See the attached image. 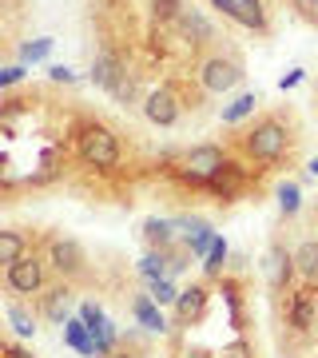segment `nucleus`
I'll return each instance as SVG.
<instances>
[{
    "label": "nucleus",
    "mask_w": 318,
    "mask_h": 358,
    "mask_svg": "<svg viewBox=\"0 0 318 358\" xmlns=\"http://www.w3.org/2000/svg\"><path fill=\"white\" fill-rule=\"evenodd\" d=\"M48 263H52V271H56V275H64V279H80V275L88 271L84 247H80L76 239H52Z\"/></svg>",
    "instance_id": "obj_4"
},
{
    "label": "nucleus",
    "mask_w": 318,
    "mask_h": 358,
    "mask_svg": "<svg viewBox=\"0 0 318 358\" xmlns=\"http://www.w3.org/2000/svg\"><path fill=\"white\" fill-rule=\"evenodd\" d=\"M298 271V263H294V255H287L282 247H270V255H267V279L275 291H282L287 282H291V275Z\"/></svg>",
    "instance_id": "obj_13"
},
{
    "label": "nucleus",
    "mask_w": 318,
    "mask_h": 358,
    "mask_svg": "<svg viewBox=\"0 0 318 358\" xmlns=\"http://www.w3.org/2000/svg\"><path fill=\"white\" fill-rule=\"evenodd\" d=\"M64 338H68V346H76L80 355H96V338H92L88 322L84 319H68L64 322Z\"/></svg>",
    "instance_id": "obj_15"
},
{
    "label": "nucleus",
    "mask_w": 318,
    "mask_h": 358,
    "mask_svg": "<svg viewBox=\"0 0 318 358\" xmlns=\"http://www.w3.org/2000/svg\"><path fill=\"white\" fill-rule=\"evenodd\" d=\"M8 322H13V331L20 334V338H32V334H36V319H32L20 303H13V307H8Z\"/></svg>",
    "instance_id": "obj_22"
},
{
    "label": "nucleus",
    "mask_w": 318,
    "mask_h": 358,
    "mask_svg": "<svg viewBox=\"0 0 318 358\" xmlns=\"http://www.w3.org/2000/svg\"><path fill=\"white\" fill-rule=\"evenodd\" d=\"M80 159L88 167H100V171H108V167L120 164V140H115L112 131L103 128V124H88V128L80 131Z\"/></svg>",
    "instance_id": "obj_2"
},
{
    "label": "nucleus",
    "mask_w": 318,
    "mask_h": 358,
    "mask_svg": "<svg viewBox=\"0 0 318 358\" xmlns=\"http://www.w3.org/2000/svg\"><path fill=\"white\" fill-rule=\"evenodd\" d=\"M52 44H56V40H52V36L28 40L24 48H20V60H28V64H36V60H44V56H48V52H52Z\"/></svg>",
    "instance_id": "obj_25"
},
{
    "label": "nucleus",
    "mask_w": 318,
    "mask_h": 358,
    "mask_svg": "<svg viewBox=\"0 0 318 358\" xmlns=\"http://www.w3.org/2000/svg\"><path fill=\"white\" fill-rule=\"evenodd\" d=\"M112 358H136V355H112Z\"/></svg>",
    "instance_id": "obj_39"
},
{
    "label": "nucleus",
    "mask_w": 318,
    "mask_h": 358,
    "mask_svg": "<svg viewBox=\"0 0 318 358\" xmlns=\"http://www.w3.org/2000/svg\"><path fill=\"white\" fill-rule=\"evenodd\" d=\"M223 358H251V355H247V346H243V343H235V346H231V350H227Z\"/></svg>",
    "instance_id": "obj_36"
},
{
    "label": "nucleus",
    "mask_w": 318,
    "mask_h": 358,
    "mask_svg": "<svg viewBox=\"0 0 318 358\" xmlns=\"http://www.w3.org/2000/svg\"><path fill=\"white\" fill-rule=\"evenodd\" d=\"M310 176H318V159H315V164H310Z\"/></svg>",
    "instance_id": "obj_38"
},
{
    "label": "nucleus",
    "mask_w": 318,
    "mask_h": 358,
    "mask_svg": "<svg viewBox=\"0 0 318 358\" xmlns=\"http://www.w3.org/2000/svg\"><path fill=\"white\" fill-rule=\"evenodd\" d=\"M143 115H147L152 124H159V128H171V124L179 120V96L171 88L147 92V100H143Z\"/></svg>",
    "instance_id": "obj_8"
},
{
    "label": "nucleus",
    "mask_w": 318,
    "mask_h": 358,
    "mask_svg": "<svg viewBox=\"0 0 318 358\" xmlns=\"http://www.w3.org/2000/svg\"><path fill=\"white\" fill-rule=\"evenodd\" d=\"M254 108H259V96H254V92H247V96H239L235 103H227V108H223V124H239L243 115H251Z\"/></svg>",
    "instance_id": "obj_21"
},
{
    "label": "nucleus",
    "mask_w": 318,
    "mask_h": 358,
    "mask_svg": "<svg viewBox=\"0 0 318 358\" xmlns=\"http://www.w3.org/2000/svg\"><path fill=\"white\" fill-rule=\"evenodd\" d=\"M155 307H159V303H155L152 294H140V299H136V307H131V310H136V319H140L143 327H147V331H167L164 315H159Z\"/></svg>",
    "instance_id": "obj_18"
},
{
    "label": "nucleus",
    "mask_w": 318,
    "mask_h": 358,
    "mask_svg": "<svg viewBox=\"0 0 318 358\" xmlns=\"http://www.w3.org/2000/svg\"><path fill=\"white\" fill-rule=\"evenodd\" d=\"M140 271H143V279L147 282H155V279H171V259L164 255V251H152V255L140 263Z\"/></svg>",
    "instance_id": "obj_20"
},
{
    "label": "nucleus",
    "mask_w": 318,
    "mask_h": 358,
    "mask_svg": "<svg viewBox=\"0 0 318 358\" xmlns=\"http://www.w3.org/2000/svg\"><path fill=\"white\" fill-rule=\"evenodd\" d=\"M179 32H183L187 44H211V40H215V28H211V20H207L199 8H183V16H179Z\"/></svg>",
    "instance_id": "obj_11"
},
{
    "label": "nucleus",
    "mask_w": 318,
    "mask_h": 358,
    "mask_svg": "<svg viewBox=\"0 0 318 358\" xmlns=\"http://www.w3.org/2000/svg\"><path fill=\"white\" fill-rule=\"evenodd\" d=\"M239 80H243V68L235 64V60H227V56H211V60H203V68H199V84H203L207 92H215V96L231 92Z\"/></svg>",
    "instance_id": "obj_5"
},
{
    "label": "nucleus",
    "mask_w": 318,
    "mask_h": 358,
    "mask_svg": "<svg viewBox=\"0 0 318 358\" xmlns=\"http://www.w3.org/2000/svg\"><path fill=\"white\" fill-rule=\"evenodd\" d=\"M223 263H227V243H223V239H215V247H211V255H207V275H219V271H223Z\"/></svg>",
    "instance_id": "obj_28"
},
{
    "label": "nucleus",
    "mask_w": 318,
    "mask_h": 358,
    "mask_svg": "<svg viewBox=\"0 0 318 358\" xmlns=\"http://www.w3.org/2000/svg\"><path fill=\"white\" fill-rule=\"evenodd\" d=\"M175 227L183 231L187 239H195L199 231H207V223H203V219H199V215H183V219H175Z\"/></svg>",
    "instance_id": "obj_30"
},
{
    "label": "nucleus",
    "mask_w": 318,
    "mask_h": 358,
    "mask_svg": "<svg viewBox=\"0 0 318 358\" xmlns=\"http://www.w3.org/2000/svg\"><path fill=\"white\" fill-rule=\"evenodd\" d=\"M294 263H298V275L310 282H318V239H306V243H298V251H294Z\"/></svg>",
    "instance_id": "obj_17"
},
{
    "label": "nucleus",
    "mask_w": 318,
    "mask_h": 358,
    "mask_svg": "<svg viewBox=\"0 0 318 358\" xmlns=\"http://www.w3.org/2000/svg\"><path fill=\"white\" fill-rule=\"evenodd\" d=\"M298 4V13L306 16V20H318V0H294Z\"/></svg>",
    "instance_id": "obj_34"
},
{
    "label": "nucleus",
    "mask_w": 318,
    "mask_h": 358,
    "mask_svg": "<svg viewBox=\"0 0 318 358\" xmlns=\"http://www.w3.org/2000/svg\"><path fill=\"white\" fill-rule=\"evenodd\" d=\"M124 60H120V56H115L112 48H103L100 56H96V60H92V84H96V88H108L112 92L115 84H120V80H124Z\"/></svg>",
    "instance_id": "obj_10"
},
{
    "label": "nucleus",
    "mask_w": 318,
    "mask_h": 358,
    "mask_svg": "<svg viewBox=\"0 0 318 358\" xmlns=\"http://www.w3.org/2000/svg\"><path fill=\"white\" fill-rule=\"evenodd\" d=\"M303 207V192H298V183H282L279 187V211L282 215H294Z\"/></svg>",
    "instance_id": "obj_24"
},
{
    "label": "nucleus",
    "mask_w": 318,
    "mask_h": 358,
    "mask_svg": "<svg viewBox=\"0 0 318 358\" xmlns=\"http://www.w3.org/2000/svg\"><path fill=\"white\" fill-rule=\"evenodd\" d=\"M16 259H24V235L20 231H0V263L13 267Z\"/></svg>",
    "instance_id": "obj_19"
},
{
    "label": "nucleus",
    "mask_w": 318,
    "mask_h": 358,
    "mask_svg": "<svg viewBox=\"0 0 318 358\" xmlns=\"http://www.w3.org/2000/svg\"><path fill=\"white\" fill-rule=\"evenodd\" d=\"M243 148H247V155H251V159H259V164H275V159H282V155H287L291 136H287V128H282V120L267 115V120H259V124L247 131Z\"/></svg>",
    "instance_id": "obj_1"
},
{
    "label": "nucleus",
    "mask_w": 318,
    "mask_h": 358,
    "mask_svg": "<svg viewBox=\"0 0 318 358\" xmlns=\"http://www.w3.org/2000/svg\"><path fill=\"white\" fill-rule=\"evenodd\" d=\"M152 299L159 303V307H164V303H175V299H179L175 282H171V279H155L152 282Z\"/></svg>",
    "instance_id": "obj_26"
},
{
    "label": "nucleus",
    "mask_w": 318,
    "mask_h": 358,
    "mask_svg": "<svg viewBox=\"0 0 318 358\" xmlns=\"http://www.w3.org/2000/svg\"><path fill=\"white\" fill-rule=\"evenodd\" d=\"M294 84H303V68H294L291 76H282V88H294Z\"/></svg>",
    "instance_id": "obj_35"
},
{
    "label": "nucleus",
    "mask_w": 318,
    "mask_h": 358,
    "mask_svg": "<svg viewBox=\"0 0 318 358\" xmlns=\"http://www.w3.org/2000/svg\"><path fill=\"white\" fill-rule=\"evenodd\" d=\"M80 319L88 322V331H92V334L100 331V327H108V319H103V310L96 307V303H84V307H80Z\"/></svg>",
    "instance_id": "obj_29"
},
{
    "label": "nucleus",
    "mask_w": 318,
    "mask_h": 358,
    "mask_svg": "<svg viewBox=\"0 0 318 358\" xmlns=\"http://www.w3.org/2000/svg\"><path fill=\"white\" fill-rule=\"evenodd\" d=\"M143 239L152 247H159V251L171 247V239H175V219H147L143 223Z\"/></svg>",
    "instance_id": "obj_16"
},
{
    "label": "nucleus",
    "mask_w": 318,
    "mask_h": 358,
    "mask_svg": "<svg viewBox=\"0 0 318 358\" xmlns=\"http://www.w3.org/2000/svg\"><path fill=\"white\" fill-rule=\"evenodd\" d=\"M44 319H52V322H68V310H72V291L68 287H52L48 294H44Z\"/></svg>",
    "instance_id": "obj_14"
},
{
    "label": "nucleus",
    "mask_w": 318,
    "mask_h": 358,
    "mask_svg": "<svg viewBox=\"0 0 318 358\" xmlns=\"http://www.w3.org/2000/svg\"><path fill=\"white\" fill-rule=\"evenodd\" d=\"M8 291L16 294H36L44 291V263H40L36 255H24V259H16L13 267H8Z\"/></svg>",
    "instance_id": "obj_6"
},
{
    "label": "nucleus",
    "mask_w": 318,
    "mask_h": 358,
    "mask_svg": "<svg viewBox=\"0 0 318 358\" xmlns=\"http://www.w3.org/2000/svg\"><path fill=\"white\" fill-rule=\"evenodd\" d=\"M223 16H231L235 24L254 28V32H267V8L263 0H211Z\"/></svg>",
    "instance_id": "obj_7"
},
{
    "label": "nucleus",
    "mask_w": 318,
    "mask_h": 358,
    "mask_svg": "<svg viewBox=\"0 0 318 358\" xmlns=\"http://www.w3.org/2000/svg\"><path fill=\"white\" fill-rule=\"evenodd\" d=\"M227 171V155L219 143H199V148H191L183 159H179V176L191 179V183H211L215 176Z\"/></svg>",
    "instance_id": "obj_3"
},
{
    "label": "nucleus",
    "mask_w": 318,
    "mask_h": 358,
    "mask_svg": "<svg viewBox=\"0 0 318 358\" xmlns=\"http://www.w3.org/2000/svg\"><path fill=\"white\" fill-rule=\"evenodd\" d=\"M48 76L56 80V84H72V80H76V72H72V68H64V64H52Z\"/></svg>",
    "instance_id": "obj_33"
},
{
    "label": "nucleus",
    "mask_w": 318,
    "mask_h": 358,
    "mask_svg": "<svg viewBox=\"0 0 318 358\" xmlns=\"http://www.w3.org/2000/svg\"><path fill=\"white\" fill-rule=\"evenodd\" d=\"M203 307H207V287H203V282H191V287L179 291V299H175L179 322H195L199 315H203Z\"/></svg>",
    "instance_id": "obj_12"
},
{
    "label": "nucleus",
    "mask_w": 318,
    "mask_h": 358,
    "mask_svg": "<svg viewBox=\"0 0 318 358\" xmlns=\"http://www.w3.org/2000/svg\"><path fill=\"white\" fill-rule=\"evenodd\" d=\"M215 231L207 227V231H199V235H195V239H187V247H191V255H211V247H215Z\"/></svg>",
    "instance_id": "obj_27"
},
{
    "label": "nucleus",
    "mask_w": 318,
    "mask_h": 358,
    "mask_svg": "<svg viewBox=\"0 0 318 358\" xmlns=\"http://www.w3.org/2000/svg\"><path fill=\"white\" fill-rule=\"evenodd\" d=\"M112 96H115V100H136V76H127V72H124V80L112 88Z\"/></svg>",
    "instance_id": "obj_31"
},
{
    "label": "nucleus",
    "mask_w": 318,
    "mask_h": 358,
    "mask_svg": "<svg viewBox=\"0 0 318 358\" xmlns=\"http://www.w3.org/2000/svg\"><path fill=\"white\" fill-rule=\"evenodd\" d=\"M8 358H32V355H24V350H8Z\"/></svg>",
    "instance_id": "obj_37"
},
{
    "label": "nucleus",
    "mask_w": 318,
    "mask_h": 358,
    "mask_svg": "<svg viewBox=\"0 0 318 358\" xmlns=\"http://www.w3.org/2000/svg\"><path fill=\"white\" fill-rule=\"evenodd\" d=\"M152 16L159 24H171L183 16V0H152Z\"/></svg>",
    "instance_id": "obj_23"
},
{
    "label": "nucleus",
    "mask_w": 318,
    "mask_h": 358,
    "mask_svg": "<svg viewBox=\"0 0 318 358\" xmlns=\"http://www.w3.org/2000/svg\"><path fill=\"white\" fill-rule=\"evenodd\" d=\"M20 80H24V64H13V68L0 72V88H13V84H20Z\"/></svg>",
    "instance_id": "obj_32"
},
{
    "label": "nucleus",
    "mask_w": 318,
    "mask_h": 358,
    "mask_svg": "<svg viewBox=\"0 0 318 358\" xmlns=\"http://www.w3.org/2000/svg\"><path fill=\"white\" fill-rule=\"evenodd\" d=\"M291 327L303 334H310L318 327V291L315 287H303V291L291 294Z\"/></svg>",
    "instance_id": "obj_9"
}]
</instances>
